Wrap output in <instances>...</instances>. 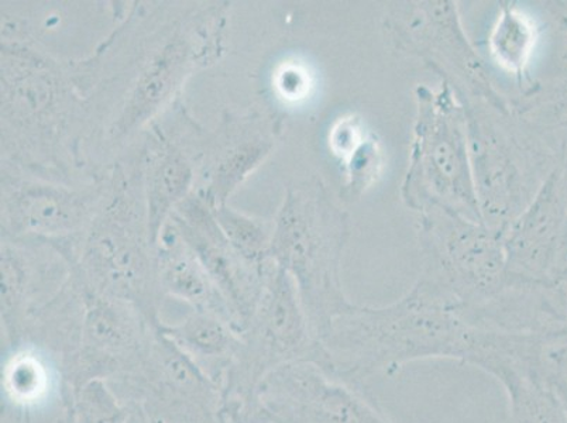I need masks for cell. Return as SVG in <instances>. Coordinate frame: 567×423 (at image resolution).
I'll list each match as a JSON object with an SVG mask.
<instances>
[{"label": "cell", "mask_w": 567, "mask_h": 423, "mask_svg": "<svg viewBox=\"0 0 567 423\" xmlns=\"http://www.w3.org/2000/svg\"><path fill=\"white\" fill-rule=\"evenodd\" d=\"M476 329L462 303L432 278L385 307L353 306L319 338L324 364L349 384L369 390L374 376H393L424 360L466 363Z\"/></svg>", "instance_id": "cell-1"}, {"label": "cell", "mask_w": 567, "mask_h": 423, "mask_svg": "<svg viewBox=\"0 0 567 423\" xmlns=\"http://www.w3.org/2000/svg\"><path fill=\"white\" fill-rule=\"evenodd\" d=\"M72 275L96 291L136 308L153 324L164 293L159 286L157 251L147 229L146 204L134 198L122 173L113 179L105 203L87 229L56 246Z\"/></svg>", "instance_id": "cell-2"}, {"label": "cell", "mask_w": 567, "mask_h": 423, "mask_svg": "<svg viewBox=\"0 0 567 423\" xmlns=\"http://www.w3.org/2000/svg\"><path fill=\"white\" fill-rule=\"evenodd\" d=\"M474 187L484 225L504 236L556 167V154L528 132L503 102L463 105Z\"/></svg>", "instance_id": "cell-3"}, {"label": "cell", "mask_w": 567, "mask_h": 423, "mask_svg": "<svg viewBox=\"0 0 567 423\" xmlns=\"http://www.w3.org/2000/svg\"><path fill=\"white\" fill-rule=\"evenodd\" d=\"M347 240V215L321 184L288 189L272 225L270 257L296 281L318 340L334 319L353 307L340 277Z\"/></svg>", "instance_id": "cell-4"}, {"label": "cell", "mask_w": 567, "mask_h": 423, "mask_svg": "<svg viewBox=\"0 0 567 423\" xmlns=\"http://www.w3.org/2000/svg\"><path fill=\"white\" fill-rule=\"evenodd\" d=\"M298 361L323 365L318 342L300 291L290 272L272 261L265 290L241 330V343L234 363L221 381L229 423H260L257 392L268 375Z\"/></svg>", "instance_id": "cell-5"}, {"label": "cell", "mask_w": 567, "mask_h": 423, "mask_svg": "<svg viewBox=\"0 0 567 423\" xmlns=\"http://www.w3.org/2000/svg\"><path fill=\"white\" fill-rule=\"evenodd\" d=\"M417 115L402 198L426 214L445 210L484 224L474 187L465 110L450 82L416 90Z\"/></svg>", "instance_id": "cell-6"}, {"label": "cell", "mask_w": 567, "mask_h": 423, "mask_svg": "<svg viewBox=\"0 0 567 423\" xmlns=\"http://www.w3.org/2000/svg\"><path fill=\"white\" fill-rule=\"evenodd\" d=\"M110 385L151 423H229L220 386L164 337L159 324L137 368Z\"/></svg>", "instance_id": "cell-7"}, {"label": "cell", "mask_w": 567, "mask_h": 423, "mask_svg": "<svg viewBox=\"0 0 567 423\" xmlns=\"http://www.w3.org/2000/svg\"><path fill=\"white\" fill-rule=\"evenodd\" d=\"M427 262L424 276L441 283L463 311L498 297L509 282L503 237L484 224L431 210L422 214Z\"/></svg>", "instance_id": "cell-8"}, {"label": "cell", "mask_w": 567, "mask_h": 423, "mask_svg": "<svg viewBox=\"0 0 567 423\" xmlns=\"http://www.w3.org/2000/svg\"><path fill=\"white\" fill-rule=\"evenodd\" d=\"M81 302L79 344L64 376L70 391L92 381L116 383L141 363L154 330L136 308L96 291L70 272ZM162 324V323H159Z\"/></svg>", "instance_id": "cell-9"}, {"label": "cell", "mask_w": 567, "mask_h": 423, "mask_svg": "<svg viewBox=\"0 0 567 423\" xmlns=\"http://www.w3.org/2000/svg\"><path fill=\"white\" fill-rule=\"evenodd\" d=\"M260 423H394L371 391L316 361L284 365L257 392Z\"/></svg>", "instance_id": "cell-10"}, {"label": "cell", "mask_w": 567, "mask_h": 423, "mask_svg": "<svg viewBox=\"0 0 567 423\" xmlns=\"http://www.w3.org/2000/svg\"><path fill=\"white\" fill-rule=\"evenodd\" d=\"M76 96L59 66L29 45L2 50V128L17 141L49 143L63 137Z\"/></svg>", "instance_id": "cell-11"}, {"label": "cell", "mask_w": 567, "mask_h": 423, "mask_svg": "<svg viewBox=\"0 0 567 423\" xmlns=\"http://www.w3.org/2000/svg\"><path fill=\"white\" fill-rule=\"evenodd\" d=\"M105 200L103 188H71L51 180L4 175V236L48 246L76 239L95 219Z\"/></svg>", "instance_id": "cell-12"}, {"label": "cell", "mask_w": 567, "mask_h": 423, "mask_svg": "<svg viewBox=\"0 0 567 423\" xmlns=\"http://www.w3.org/2000/svg\"><path fill=\"white\" fill-rule=\"evenodd\" d=\"M544 340L476 329L467 364L492 375L508 402V423H567L538 368Z\"/></svg>", "instance_id": "cell-13"}, {"label": "cell", "mask_w": 567, "mask_h": 423, "mask_svg": "<svg viewBox=\"0 0 567 423\" xmlns=\"http://www.w3.org/2000/svg\"><path fill=\"white\" fill-rule=\"evenodd\" d=\"M169 221L228 303L237 327L244 330L265 290L272 261L266 267L246 261L221 234L203 195H189L175 209Z\"/></svg>", "instance_id": "cell-14"}, {"label": "cell", "mask_w": 567, "mask_h": 423, "mask_svg": "<svg viewBox=\"0 0 567 423\" xmlns=\"http://www.w3.org/2000/svg\"><path fill=\"white\" fill-rule=\"evenodd\" d=\"M395 39L404 49L432 61L452 80L472 90L477 97L503 102L494 92L483 61L463 32L452 2H417L393 17Z\"/></svg>", "instance_id": "cell-15"}, {"label": "cell", "mask_w": 567, "mask_h": 423, "mask_svg": "<svg viewBox=\"0 0 567 423\" xmlns=\"http://www.w3.org/2000/svg\"><path fill=\"white\" fill-rule=\"evenodd\" d=\"M566 218L567 158L564 153L533 203L503 236L509 277L546 281L555 275Z\"/></svg>", "instance_id": "cell-16"}, {"label": "cell", "mask_w": 567, "mask_h": 423, "mask_svg": "<svg viewBox=\"0 0 567 423\" xmlns=\"http://www.w3.org/2000/svg\"><path fill=\"white\" fill-rule=\"evenodd\" d=\"M195 41L187 30L175 28L162 43L138 64L136 79L127 87V96L110 128L112 143L126 142L141 131L172 100L185 76L193 70Z\"/></svg>", "instance_id": "cell-17"}, {"label": "cell", "mask_w": 567, "mask_h": 423, "mask_svg": "<svg viewBox=\"0 0 567 423\" xmlns=\"http://www.w3.org/2000/svg\"><path fill=\"white\" fill-rule=\"evenodd\" d=\"M71 394L59 360L48 350L33 343H22L8 350L2 365L4 405L20 416H33L51 402Z\"/></svg>", "instance_id": "cell-18"}, {"label": "cell", "mask_w": 567, "mask_h": 423, "mask_svg": "<svg viewBox=\"0 0 567 423\" xmlns=\"http://www.w3.org/2000/svg\"><path fill=\"white\" fill-rule=\"evenodd\" d=\"M156 251L159 286L164 297L188 303L194 311L219 314L237 327L228 303L169 220L159 235Z\"/></svg>", "instance_id": "cell-19"}, {"label": "cell", "mask_w": 567, "mask_h": 423, "mask_svg": "<svg viewBox=\"0 0 567 423\" xmlns=\"http://www.w3.org/2000/svg\"><path fill=\"white\" fill-rule=\"evenodd\" d=\"M159 330L220 386L241 343V330L235 323L193 309L179 322H162Z\"/></svg>", "instance_id": "cell-20"}, {"label": "cell", "mask_w": 567, "mask_h": 423, "mask_svg": "<svg viewBox=\"0 0 567 423\" xmlns=\"http://www.w3.org/2000/svg\"><path fill=\"white\" fill-rule=\"evenodd\" d=\"M193 183V164L177 147H164L146 163L143 195L148 236L154 247L175 209L188 198Z\"/></svg>", "instance_id": "cell-21"}, {"label": "cell", "mask_w": 567, "mask_h": 423, "mask_svg": "<svg viewBox=\"0 0 567 423\" xmlns=\"http://www.w3.org/2000/svg\"><path fill=\"white\" fill-rule=\"evenodd\" d=\"M535 43L533 20L514 3H504L488 35L494 61L509 74L520 75L529 64Z\"/></svg>", "instance_id": "cell-22"}, {"label": "cell", "mask_w": 567, "mask_h": 423, "mask_svg": "<svg viewBox=\"0 0 567 423\" xmlns=\"http://www.w3.org/2000/svg\"><path fill=\"white\" fill-rule=\"evenodd\" d=\"M275 142L266 136H252L225 149L214 165L208 189L203 195L213 208L228 205V198L249 174L270 154Z\"/></svg>", "instance_id": "cell-23"}, {"label": "cell", "mask_w": 567, "mask_h": 423, "mask_svg": "<svg viewBox=\"0 0 567 423\" xmlns=\"http://www.w3.org/2000/svg\"><path fill=\"white\" fill-rule=\"evenodd\" d=\"M210 209L221 234L246 261L257 267L270 265L272 226L240 214L228 205L210 206Z\"/></svg>", "instance_id": "cell-24"}, {"label": "cell", "mask_w": 567, "mask_h": 423, "mask_svg": "<svg viewBox=\"0 0 567 423\" xmlns=\"http://www.w3.org/2000/svg\"><path fill=\"white\" fill-rule=\"evenodd\" d=\"M128 407L105 381L72 391L56 423H125Z\"/></svg>", "instance_id": "cell-25"}, {"label": "cell", "mask_w": 567, "mask_h": 423, "mask_svg": "<svg viewBox=\"0 0 567 423\" xmlns=\"http://www.w3.org/2000/svg\"><path fill=\"white\" fill-rule=\"evenodd\" d=\"M344 169V187L349 196L359 198L365 190L373 187L383 174L385 156L383 144L373 132L364 138L350 156L342 162Z\"/></svg>", "instance_id": "cell-26"}, {"label": "cell", "mask_w": 567, "mask_h": 423, "mask_svg": "<svg viewBox=\"0 0 567 423\" xmlns=\"http://www.w3.org/2000/svg\"><path fill=\"white\" fill-rule=\"evenodd\" d=\"M544 339L567 343V267L544 282Z\"/></svg>", "instance_id": "cell-27"}, {"label": "cell", "mask_w": 567, "mask_h": 423, "mask_svg": "<svg viewBox=\"0 0 567 423\" xmlns=\"http://www.w3.org/2000/svg\"><path fill=\"white\" fill-rule=\"evenodd\" d=\"M517 111L528 123L546 121L567 127V80L545 95H535V100H529L525 107H517Z\"/></svg>", "instance_id": "cell-28"}, {"label": "cell", "mask_w": 567, "mask_h": 423, "mask_svg": "<svg viewBox=\"0 0 567 423\" xmlns=\"http://www.w3.org/2000/svg\"><path fill=\"white\" fill-rule=\"evenodd\" d=\"M538 368L567 416V343L544 342Z\"/></svg>", "instance_id": "cell-29"}, {"label": "cell", "mask_w": 567, "mask_h": 423, "mask_svg": "<svg viewBox=\"0 0 567 423\" xmlns=\"http://www.w3.org/2000/svg\"><path fill=\"white\" fill-rule=\"evenodd\" d=\"M369 133L370 131L364 127V123L359 116L340 117L329 133V147L342 163L369 136Z\"/></svg>", "instance_id": "cell-30"}, {"label": "cell", "mask_w": 567, "mask_h": 423, "mask_svg": "<svg viewBox=\"0 0 567 423\" xmlns=\"http://www.w3.org/2000/svg\"><path fill=\"white\" fill-rule=\"evenodd\" d=\"M308 80L307 76L303 75V72L292 69L290 71L284 72L281 75V87L284 94L290 96L301 95L302 92L307 91Z\"/></svg>", "instance_id": "cell-31"}, {"label": "cell", "mask_w": 567, "mask_h": 423, "mask_svg": "<svg viewBox=\"0 0 567 423\" xmlns=\"http://www.w3.org/2000/svg\"><path fill=\"white\" fill-rule=\"evenodd\" d=\"M127 407L128 412L125 423H151L147 421L146 415L143 414L141 407L136 405H127Z\"/></svg>", "instance_id": "cell-32"}, {"label": "cell", "mask_w": 567, "mask_h": 423, "mask_svg": "<svg viewBox=\"0 0 567 423\" xmlns=\"http://www.w3.org/2000/svg\"><path fill=\"white\" fill-rule=\"evenodd\" d=\"M565 267H567V218H566V224H565L564 236H561L558 268H556V271H558V270H560V268H565Z\"/></svg>", "instance_id": "cell-33"}, {"label": "cell", "mask_w": 567, "mask_h": 423, "mask_svg": "<svg viewBox=\"0 0 567 423\" xmlns=\"http://www.w3.org/2000/svg\"><path fill=\"white\" fill-rule=\"evenodd\" d=\"M566 59H567V55H566Z\"/></svg>", "instance_id": "cell-34"}]
</instances>
